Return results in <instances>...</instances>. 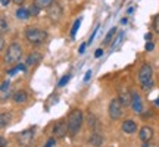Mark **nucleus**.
I'll return each instance as SVG.
<instances>
[{
	"label": "nucleus",
	"mask_w": 159,
	"mask_h": 147,
	"mask_svg": "<svg viewBox=\"0 0 159 147\" xmlns=\"http://www.w3.org/2000/svg\"><path fill=\"white\" fill-rule=\"evenodd\" d=\"M66 122H68V128H69V134L74 137L80 130H81V125L84 122V116H83V112L80 110V109H74V110H71L68 115V119H66Z\"/></svg>",
	"instance_id": "1"
},
{
	"label": "nucleus",
	"mask_w": 159,
	"mask_h": 147,
	"mask_svg": "<svg viewBox=\"0 0 159 147\" xmlns=\"http://www.w3.org/2000/svg\"><path fill=\"white\" fill-rule=\"evenodd\" d=\"M139 82L142 85V90H149L150 85L153 84V69L149 63H143L139 71Z\"/></svg>",
	"instance_id": "2"
},
{
	"label": "nucleus",
	"mask_w": 159,
	"mask_h": 147,
	"mask_svg": "<svg viewBox=\"0 0 159 147\" xmlns=\"http://www.w3.org/2000/svg\"><path fill=\"white\" fill-rule=\"evenodd\" d=\"M25 38L28 43L31 44H43L46 40H47V33L44 29H40V28H35V27H28L25 29Z\"/></svg>",
	"instance_id": "3"
},
{
	"label": "nucleus",
	"mask_w": 159,
	"mask_h": 147,
	"mask_svg": "<svg viewBox=\"0 0 159 147\" xmlns=\"http://www.w3.org/2000/svg\"><path fill=\"white\" fill-rule=\"evenodd\" d=\"M22 57V47L18 43H12L5 53V63H16Z\"/></svg>",
	"instance_id": "4"
},
{
	"label": "nucleus",
	"mask_w": 159,
	"mask_h": 147,
	"mask_svg": "<svg viewBox=\"0 0 159 147\" xmlns=\"http://www.w3.org/2000/svg\"><path fill=\"white\" fill-rule=\"evenodd\" d=\"M122 109H124V105L122 102L119 100L118 97L116 99H112L109 102V108H108V113H109V118L112 121H118L121 116H122Z\"/></svg>",
	"instance_id": "5"
},
{
	"label": "nucleus",
	"mask_w": 159,
	"mask_h": 147,
	"mask_svg": "<svg viewBox=\"0 0 159 147\" xmlns=\"http://www.w3.org/2000/svg\"><path fill=\"white\" fill-rule=\"evenodd\" d=\"M69 132L68 128V122H63V121H57L56 124L53 125V136L56 138H63L66 137V134Z\"/></svg>",
	"instance_id": "6"
},
{
	"label": "nucleus",
	"mask_w": 159,
	"mask_h": 147,
	"mask_svg": "<svg viewBox=\"0 0 159 147\" xmlns=\"http://www.w3.org/2000/svg\"><path fill=\"white\" fill-rule=\"evenodd\" d=\"M62 13H63L62 7L57 3H53V5H50L47 7V16L50 18V21H53V22H57L62 18Z\"/></svg>",
	"instance_id": "7"
},
{
	"label": "nucleus",
	"mask_w": 159,
	"mask_h": 147,
	"mask_svg": "<svg viewBox=\"0 0 159 147\" xmlns=\"http://www.w3.org/2000/svg\"><path fill=\"white\" fill-rule=\"evenodd\" d=\"M118 99L122 102L125 108L131 105V100H133V93H130V90L127 87H119L118 88Z\"/></svg>",
	"instance_id": "8"
},
{
	"label": "nucleus",
	"mask_w": 159,
	"mask_h": 147,
	"mask_svg": "<svg viewBox=\"0 0 159 147\" xmlns=\"http://www.w3.org/2000/svg\"><path fill=\"white\" fill-rule=\"evenodd\" d=\"M33 138H34L33 130H25L18 136V141H19V144H22V146H28L30 143L33 141Z\"/></svg>",
	"instance_id": "9"
},
{
	"label": "nucleus",
	"mask_w": 159,
	"mask_h": 147,
	"mask_svg": "<svg viewBox=\"0 0 159 147\" xmlns=\"http://www.w3.org/2000/svg\"><path fill=\"white\" fill-rule=\"evenodd\" d=\"M155 131L152 127H149V125H144L142 130H140V134H139V137H140V140H142L143 143H149L150 140H152V137H153Z\"/></svg>",
	"instance_id": "10"
},
{
	"label": "nucleus",
	"mask_w": 159,
	"mask_h": 147,
	"mask_svg": "<svg viewBox=\"0 0 159 147\" xmlns=\"http://www.w3.org/2000/svg\"><path fill=\"white\" fill-rule=\"evenodd\" d=\"M131 108H133V112L134 113H143V103H142V97L133 93V100H131Z\"/></svg>",
	"instance_id": "11"
},
{
	"label": "nucleus",
	"mask_w": 159,
	"mask_h": 147,
	"mask_svg": "<svg viewBox=\"0 0 159 147\" xmlns=\"http://www.w3.org/2000/svg\"><path fill=\"white\" fill-rule=\"evenodd\" d=\"M121 130L124 131L125 134H134L137 131V124L133 119H125L122 125H121Z\"/></svg>",
	"instance_id": "12"
},
{
	"label": "nucleus",
	"mask_w": 159,
	"mask_h": 147,
	"mask_svg": "<svg viewBox=\"0 0 159 147\" xmlns=\"http://www.w3.org/2000/svg\"><path fill=\"white\" fill-rule=\"evenodd\" d=\"M12 99H13V102L16 103V105H22V103H25L27 100H28V94H27V91L18 90V91L13 93Z\"/></svg>",
	"instance_id": "13"
},
{
	"label": "nucleus",
	"mask_w": 159,
	"mask_h": 147,
	"mask_svg": "<svg viewBox=\"0 0 159 147\" xmlns=\"http://www.w3.org/2000/svg\"><path fill=\"white\" fill-rule=\"evenodd\" d=\"M87 125H89L93 131L100 130V122H99V119H97L96 115H93V113H89V115H87Z\"/></svg>",
	"instance_id": "14"
},
{
	"label": "nucleus",
	"mask_w": 159,
	"mask_h": 147,
	"mask_svg": "<svg viewBox=\"0 0 159 147\" xmlns=\"http://www.w3.org/2000/svg\"><path fill=\"white\" fill-rule=\"evenodd\" d=\"M87 143H89V146H102L103 144L102 134H99L97 131H94V132L90 136V138L87 140Z\"/></svg>",
	"instance_id": "15"
},
{
	"label": "nucleus",
	"mask_w": 159,
	"mask_h": 147,
	"mask_svg": "<svg viewBox=\"0 0 159 147\" xmlns=\"http://www.w3.org/2000/svg\"><path fill=\"white\" fill-rule=\"evenodd\" d=\"M9 93H11V82L6 79L2 82V87H0V97H2V102H5L6 99L9 97Z\"/></svg>",
	"instance_id": "16"
},
{
	"label": "nucleus",
	"mask_w": 159,
	"mask_h": 147,
	"mask_svg": "<svg viewBox=\"0 0 159 147\" xmlns=\"http://www.w3.org/2000/svg\"><path fill=\"white\" fill-rule=\"evenodd\" d=\"M43 59V56L40 55V53H31L28 57H27V60H25V65L27 66H34V65H37V63H40V60Z\"/></svg>",
	"instance_id": "17"
},
{
	"label": "nucleus",
	"mask_w": 159,
	"mask_h": 147,
	"mask_svg": "<svg viewBox=\"0 0 159 147\" xmlns=\"http://www.w3.org/2000/svg\"><path fill=\"white\" fill-rule=\"evenodd\" d=\"M15 15H16L18 19H22V21H25V19H28V18L31 16V12H30V9H25V7H18Z\"/></svg>",
	"instance_id": "18"
},
{
	"label": "nucleus",
	"mask_w": 159,
	"mask_h": 147,
	"mask_svg": "<svg viewBox=\"0 0 159 147\" xmlns=\"http://www.w3.org/2000/svg\"><path fill=\"white\" fill-rule=\"evenodd\" d=\"M53 3H55V0H34V5H37L40 9H47Z\"/></svg>",
	"instance_id": "19"
},
{
	"label": "nucleus",
	"mask_w": 159,
	"mask_h": 147,
	"mask_svg": "<svg viewBox=\"0 0 159 147\" xmlns=\"http://www.w3.org/2000/svg\"><path fill=\"white\" fill-rule=\"evenodd\" d=\"M11 118H12V116H11V113H6V112L2 113V116H0V122H2L0 125H2V128H5L6 125H7L9 122H11Z\"/></svg>",
	"instance_id": "20"
},
{
	"label": "nucleus",
	"mask_w": 159,
	"mask_h": 147,
	"mask_svg": "<svg viewBox=\"0 0 159 147\" xmlns=\"http://www.w3.org/2000/svg\"><path fill=\"white\" fill-rule=\"evenodd\" d=\"M115 33H116V28H112V29H111V31L108 33V35L105 37V41H103V43H105V44H109V43L112 41V37L115 35Z\"/></svg>",
	"instance_id": "21"
},
{
	"label": "nucleus",
	"mask_w": 159,
	"mask_h": 147,
	"mask_svg": "<svg viewBox=\"0 0 159 147\" xmlns=\"http://www.w3.org/2000/svg\"><path fill=\"white\" fill-rule=\"evenodd\" d=\"M80 24H81V19H78V21H75V22H74V27H72V29H71V37H75V34H77V29L80 28Z\"/></svg>",
	"instance_id": "22"
},
{
	"label": "nucleus",
	"mask_w": 159,
	"mask_h": 147,
	"mask_svg": "<svg viewBox=\"0 0 159 147\" xmlns=\"http://www.w3.org/2000/svg\"><path fill=\"white\" fill-rule=\"evenodd\" d=\"M0 27H2V34H5L6 31H7V22H6V19L3 16L0 19Z\"/></svg>",
	"instance_id": "23"
},
{
	"label": "nucleus",
	"mask_w": 159,
	"mask_h": 147,
	"mask_svg": "<svg viewBox=\"0 0 159 147\" xmlns=\"http://www.w3.org/2000/svg\"><path fill=\"white\" fill-rule=\"evenodd\" d=\"M52 146H56V137H55V136L46 141V147H52Z\"/></svg>",
	"instance_id": "24"
},
{
	"label": "nucleus",
	"mask_w": 159,
	"mask_h": 147,
	"mask_svg": "<svg viewBox=\"0 0 159 147\" xmlns=\"http://www.w3.org/2000/svg\"><path fill=\"white\" fill-rule=\"evenodd\" d=\"M153 28H155V33L159 34V15H156L153 19Z\"/></svg>",
	"instance_id": "25"
},
{
	"label": "nucleus",
	"mask_w": 159,
	"mask_h": 147,
	"mask_svg": "<svg viewBox=\"0 0 159 147\" xmlns=\"http://www.w3.org/2000/svg\"><path fill=\"white\" fill-rule=\"evenodd\" d=\"M69 78H71V75H69V74H68V75H65V77H63L61 81H59V84H57V85H59V87H63V85H65L69 81Z\"/></svg>",
	"instance_id": "26"
},
{
	"label": "nucleus",
	"mask_w": 159,
	"mask_h": 147,
	"mask_svg": "<svg viewBox=\"0 0 159 147\" xmlns=\"http://www.w3.org/2000/svg\"><path fill=\"white\" fill-rule=\"evenodd\" d=\"M153 43H152V41H148V43H146V47H144V49H146V50L148 51H150V50H153Z\"/></svg>",
	"instance_id": "27"
},
{
	"label": "nucleus",
	"mask_w": 159,
	"mask_h": 147,
	"mask_svg": "<svg viewBox=\"0 0 159 147\" xmlns=\"http://www.w3.org/2000/svg\"><path fill=\"white\" fill-rule=\"evenodd\" d=\"M87 44H89V43H83V44L80 46V53H81V55H83V53H84V50H85V47H87Z\"/></svg>",
	"instance_id": "28"
},
{
	"label": "nucleus",
	"mask_w": 159,
	"mask_h": 147,
	"mask_svg": "<svg viewBox=\"0 0 159 147\" xmlns=\"http://www.w3.org/2000/svg\"><path fill=\"white\" fill-rule=\"evenodd\" d=\"M90 78H91V71H87V72H85V77H84V81L87 82Z\"/></svg>",
	"instance_id": "29"
},
{
	"label": "nucleus",
	"mask_w": 159,
	"mask_h": 147,
	"mask_svg": "<svg viewBox=\"0 0 159 147\" xmlns=\"http://www.w3.org/2000/svg\"><path fill=\"white\" fill-rule=\"evenodd\" d=\"M102 55H103V50H102V49H97L96 53H94V56H96V57H100Z\"/></svg>",
	"instance_id": "30"
},
{
	"label": "nucleus",
	"mask_w": 159,
	"mask_h": 147,
	"mask_svg": "<svg viewBox=\"0 0 159 147\" xmlns=\"http://www.w3.org/2000/svg\"><path fill=\"white\" fill-rule=\"evenodd\" d=\"M0 3H2V6H3V7H6V6L11 3V0H0Z\"/></svg>",
	"instance_id": "31"
},
{
	"label": "nucleus",
	"mask_w": 159,
	"mask_h": 147,
	"mask_svg": "<svg viewBox=\"0 0 159 147\" xmlns=\"http://www.w3.org/2000/svg\"><path fill=\"white\" fill-rule=\"evenodd\" d=\"M3 47H5V38L2 37V38H0V49L3 50Z\"/></svg>",
	"instance_id": "32"
},
{
	"label": "nucleus",
	"mask_w": 159,
	"mask_h": 147,
	"mask_svg": "<svg viewBox=\"0 0 159 147\" xmlns=\"http://www.w3.org/2000/svg\"><path fill=\"white\" fill-rule=\"evenodd\" d=\"M144 38L148 40V41H150V40H152V34H150V33H148V34L144 35Z\"/></svg>",
	"instance_id": "33"
},
{
	"label": "nucleus",
	"mask_w": 159,
	"mask_h": 147,
	"mask_svg": "<svg viewBox=\"0 0 159 147\" xmlns=\"http://www.w3.org/2000/svg\"><path fill=\"white\" fill-rule=\"evenodd\" d=\"M24 2H25V0H13V3H15V5H22Z\"/></svg>",
	"instance_id": "34"
},
{
	"label": "nucleus",
	"mask_w": 159,
	"mask_h": 147,
	"mask_svg": "<svg viewBox=\"0 0 159 147\" xmlns=\"http://www.w3.org/2000/svg\"><path fill=\"white\" fill-rule=\"evenodd\" d=\"M0 144H2V146H3V147L6 146V140H5V138H3V137L0 138Z\"/></svg>",
	"instance_id": "35"
},
{
	"label": "nucleus",
	"mask_w": 159,
	"mask_h": 147,
	"mask_svg": "<svg viewBox=\"0 0 159 147\" xmlns=\"http://www.w3.org/2000/svg\"><path fill=\"white\" fill-rule=\"evenodd\" d=\"M155 105H156V106H159V97L156 99V100H155Z\"/></svg>",
	"instance_id": "36"
}]
</instances>
